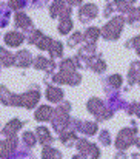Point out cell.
<instances>
[{
	"mask_svg": "<svg viewBox=\"0 0 140 159\" xmlns=\"http://www.w3.org/2000/svg\"><path fill=\"white\" fill-rule=\"evenodd\" d=\"M125 26V17L123 16H117L114 19H111L103 28H102V36L105 40H117L120 37V33L123 31Z\"/></svg>",
	"mask_w": 140,
	"mask_h": 159,
	"instance_id": "obj_1",
	"label": "cell"
},
{
	"mask_svg": "<svg viewBox=\"0 0 140 159\" xmlns=\"http://www.w3.org/2000/svg\"><path fill=\"white\" fill-rule=\"evenodd\" d=\"M136 141H137V127L131 125L128 128L120 130V133L116 139V147L119 152H123L128 147H131L133 144H136Z\"/></svg>",
	"mask_w": 140,
	"mask_h": 159,
	"instance_id": "obj_2",
	"label": "cell"
},
{
	"mask_svg": "<svg viewBox=\"0 0 140 159\" xmlns=\"http://www.w3.org/2000/svg\"><path fill=\"white\" fill-rule=\"evenodd\" d=\"M97 6L93 5V3H88V5H85V6H82L80 8V11H79V19H80V22H83V23H86V22H90V20H93L97 17Z\"/></svg>",
	"mask_w": 140,
	"mask_h": 159,
	"instance_id": "obj_3",
	"label": "cell"
},
{
	"mask_svg": "<svg viewBox=\"0 0 140 159\" xmlns=\"http://www.w3.org/2000/svg\"><path fill=\"white\" fill-rule=\"evenodd\" d=\"M39 99H40L39 90H29L28 93H25V94L20 96V105L26 107V108H33L39 102Z\"/></svg>",
	"mask_w": 140,
	"mask_h": 159,
	"instance_id": "obj_4",
	"label": "cell"
},
{
	"mask_svg": "<svg viewBox=\"0 0 140 159\" xmlns=\"http://www.w3.org/2000/svg\"><path fill=\"white\" fill-rule=\"evenodd\" d=\"M86 66H90V68H91L93 71H95V73H103V71L106 70V63H105V60H103L102 54H98V56H93L91 59H88Z\"/></svg>",
	"mask_w": 140,
	"mask_h": 159,
	"instance_id": "obj_5",
	"label": "cell"
},
{
	"mask_svg": "<svg viewBox=\"0 0 140 159\" xmlns=\"http://www.w3.org/2000/svg\"><path fill=\"white\" fill-rule=\"evenodd\" d=\"M33 56L31 53L28 51V50H23V51H19V53L14 56V63L17 65V66H23V68H26V66H29L33 62Z\"/></svg>",
	"mask_w": 140,
	"mask_h": 159,
	"instance_id": "obj_6",
	"label": "cell"
},
{
	"mask_svg": "<svg viewBox=\"0 0 140 159\" xmlns=\"http://www.w3.org/2000/svg\"><path fill=\"white\" fill-rule=\"evenodd\" d=\"M139 77H140V62L136 60L131 63L129 66V71H128V84L129 85H134L136 82H139Z\"/></svg>",
	"mask_w": 140,
	"mask_h": 159,
	"instance_id": "obj_7",
	"label": "cell"
},
{
	"mask_svg": "<svg viewBox=\"0 0 140 159\" xmlns=\"http://www.w3.org/2000/svg\"><path fill=\"white\" fill-rule=\"evenodd\" d=\"M34 66H36L37 70H46L48 73H51V71L55 68V63H54L52 60H48L46 57L39 56V57L36 59V62H34Z\"/></svg>",
	"mask_w": 140,
	"mask_h": 159,
	"instance_id": "obj_8",
	"label": "cell"
},
{
	"mask_svg": "<svg viewBox=\"0 0 140 159\" xmlns=\"http://www.w3.org/2000/svg\"><path fill=\"white\" fill-rule=\"evenodd\" d=\"M36 136H37V139L46 147L48 144H51L52 141H54V138L51 136V133H49V130L45 128V127H39L37 130H36Z\"/></svg>",
	"mask_w": 140,
	"mask_h": 159,
	"instance_id": "obj_9",
	"label": "cell"
},
{
	"mask_svg": "<svg viewBox=\"0 0 140 159\" xmlns=\"http://www.w3.org/2000/svg\"><path fill=\"white\" fill-rule=\"evenodd\" d=\"M25 40V36L23 34H20V33H8L6 36H5V42H6V45H11V47H19L22 42Z\"/></svg>",
	"mask_w": 140,
	"mask_h": 159,
	"instance_id": "obj_10",
	"label": "cell"
},
{
	"mask_svg": "<svg viewBox=\"0 0 140 159\" xmlns=\"http://www.w3.org/2000/svg\"><path fill=\"white\" fill-rule=\"evenodd\" d=\"M46 98L51 101V102H60L62 98H63V91L57 87H48L46 88Z\"/></svg>",
	"mask_w": 140,
	"mask_h": 159,
	"instance_id": "obj_11",
	"label": "cell"
},
{
	"mask_svg": "<svg viewBox=\"0 0 140 159\" xmlns=\"http://www.w3.org/2000/svg\"><path fill=\"white\" fill-rule=\"evenodd\" d=\"M54 113V110L51 108V107L48 105H43L40 107L37 111H36V114H34V117L37 119V120H40V122H43V120H48L49 117H51V114Z\"/></svg>",
	"mask_w": 140,
	"mask_h": 159,
	"instance_id": "obj_12",
	"label": "cell"
},
{
	"mask_svg": "<svg viewBox=\"0 0 140 159\" xmlns=\"http://www.w3.org/2000/svg\"><path fill=\"white\" fill-rule=\"evenodd\" d=\"M15 26L23 28V30H29L33 25H31V20H29V17H28L26 14L17 12V14H15Z\"/></svg>",
	"mask_w": 140,
	"mask_h": 159,
	"instance_id": "obj_13",
	"label": "cell"
},
{
	"mask_svg": "<svg viewBox=\"0 0 140 159\" xmlns=\"http://www.w3.org/2000/svg\"><path fill=\"white\" fill-rule=\"evenodd\" d=\"M100 34H102V31L98 30V28H95V26H90L86 31H85V40L88 42V43H95L97 42V39L100 37Z\"/></svg>",
	"mask_w": 140,
	"mask_h": 159,
	"instance_id": "obj_14",
	"label": "cell"
},
{
	"mask_svg": "<svg viewBox=\"0 0 140 159\" xmlns=\"http://www.w3.org/2000/svg\"><path fill=\"white\" fill-rule=\"evenodd\" d=\"M128 23L134 28H139L140 30V8H134L128 12Z\"/></svg>",
	"mask_w": 140,
	"mask_h": 159,
	"instance_id": "obj_15",
	"label": "cell"
},
{
	"mask_svg": "<svg viewBox=\"0 0 140 159\" xmlns=\"http://www.w3.org/2000/svg\"><path fill=\"white\" fill-rule=\"evenodd\" d=\"M111 5H112L114 11H119V12H129L133 9L131 8V3L128 0H114Z\"/></svg>",
	"mask_w": 140,
	"mask_h": 159,
	"instance_id": "obj_16",
	"label": "cell"
},
{
	"mask_svg": "<svg viewBox=\"0 0 140 159\" xmlns=\"http://www.w3.org/2000/svg\"><path fill=\"white\" fill-rule=\"evenodd\" d=\"M20 128H22V122H20L19 119H12V120H9V122L6 124L5 133H6L8 136H14V133L19 131Z\"/></svg>",
	"mask_w": 140,
	"mask_h": 159,
	"instance_id": "obj_17",
	"label": "cell"
},
{
	"mask_svg": "<svg viewBox=\"0 0 140 159\" xmlns=\"http://www.w3.org/2000/svg\"><path fill=\"white\" fill-rule=\"evenodd\" d=\"M42 158L43 159H62V153L52 147H45L43 152H42Z\"/></svg>",
	"mask_w": 140,
	"mask_h": 159,
	"instance_id": "obj_18",
	"label": "cell"
},
{
	"mask_svg": "<svg viewBox=\"0 0 140 159\" xmlns=\"http://www.w3.org/2000/svg\"><path fill=\"white\" fill-rule=\"evenodd\" d=\"M80 131L85 133L86 136H93L97 131V122H85L80 125Z\"/></svg>",
	"mask_w": 140,
	"mask_h": 159,
	"instance_id": "obj_19",
	"label": "cell"
},
{
	"mask_svg": "<svg viewBox=\"0 0 140 159\" xmlns=\"http://www.w3.org/2000/svg\"><path fill=\"white\" fill-rule=\"evenodd\" d=\"M63 0H54V3L51 5L49 11H51V17H57L63 12Z\"/></svg>",
	"mask_w": 140,
	"mask_h": 159,
	"instance_id": "obj_20",
	"label": "cell"
},
{
	"mask_svg": "<svg viewBox=\"0 0 140 159\" xmlns=\"http://www.w3.org/2000/svg\"><path fill=\"white\" fill-rule=\"evenodd\" d=\"M0 60H2V63L5 66H9V65L14 63V56L9 51H6L5 48H0Z\"/></svg>",
	"mask_w": 140,
	"mask_h": 159,
	"instance_id": "obj_21",
	"label": "cell"
},
{
	"mask_svg": "<svg viewBox=\"0 0 140 159\" xmlns=\"http://www.w3.org/2000/svg\"><path fill=\"white\" fill-rule=\"evenodd\" d=\"M22 141H23V144H25L26 147H33V145H36L37 136H36L34 133H31V131H25L23 136H22Z\"/></svg>",
	"mask_w": 140,
	"mask_h": 159,
	"instance_id": "obj_22",
	"label": "cell"
},
{
	"mask_svg": "<svg viewBox=\"0 0 140 159\" xmlns=\"http://www.w3.org/2000/svg\"><path fill=\"white\" fill-rule=\"evenodd\" d=\"M71 28H72V22H71V19H69V17H68V19H60L59 31H60L62 34H68Z\"/></svg>",
	"mask_w": 140,
	"mask_h": 159,
	"instance_id": "obj_23",
	"label": "cell"
},
{
	"mask_svg": "<svg viewBox=\"0 0 140 159\" xmlns=\"http://www.w3.org/2000/svg\"><path fill=\"white\" fill-rule=\"evenodd\" d=\"M48 51H49V54H51L52 57H59V56H62V53H63V45H62L60 42L54 40L52 45H51V48H49Z\"/></svg>",
	"mask_w": 140,
	"mask_h": 159,
	"instance_id": "obj_24",
	"label": "cell"
},
{
	"mask_svg": "<svg viewBox=\"0 0 140 159\" xmlns=\"http://www.w3.org/2000/svg\"><path fill=\"white\" fill-rule=\"evenodd\" d=\"M106 82L112 87V88H120L122 87V82H123V79H122V76L120 74H112V76H109L108 79H106Z\"/></svg>",
	"mask_w": 140,
	"mask_h": 159,
	"instance_id": "obj_25",
	"label": "cell"
},
{
	"mask_svg": "<svg viewBox=\"0 0 140 159\" xmlns=\"http://www.w3.org/2000/svg\"><path fill=\"white\" fill-rule=\"evenodd\" d=\"M125 47H126V48H134L136 53L140 56V36H136V37H133L131 40H128V42L125 43Z\"/></svg>",
	"mask_w": 140,
	"mask_h": 159,
	"instance_id": "obj_26",
	"label": "cell"
},
{
	"mask_svg": "<svg viewBox=\"0 0 140 159\" xmlns=\"http://www.w3.org/2000/svg\"><path fill=\"white\" fill-rule=\"evenodd\" d=\"M98 141H100L102 145L109 147V145H111V136H109V133H108L106 130H102L100 134H98Z\"/></svg>",
	"mask_w": 140,
	"mask_h": 159,
	"instance_id": "obj_27",
	"label": "cell"
},
{
	"mask_svg": "<svg viewBox=\"0 0 140 159\" xmlns=\"http://www.w3.org/2000/svg\"><path fill=\"white\" fill-rule=\"evenodd\" d=\"M52 39H49V37H46V36H43L40 40H39V43H37V47L40 48V50H49L51 48V45H52Z\"/></svg>",
	"mask_w": 140,
	"mask_h": 159,
	"instance_id": "obj_28",
	"label": "cell"
},
{
	"mask_svg": "<svg viewBox=\"0 0 140 159\" xmlns=\"http://www.w3.org/2000/svg\"><path fill=\"white\" fill-rule=\"evenodd\" d=\"M83 39H85V37L82 36V33H74V34L68 39V45H69V47H74V45H77V43H79L80 40H83Z\"/></svg>",
	"mask_w": 140,
	"mask_h": 159,
	"instance_id": "obj_29",
	"label": "cell"
},
{
	"mask_svg": "<svg viewBox=\"0 0 140 159\" xmlns=\"http://www.w3.org/2000/svg\"><path fill=\"white\" fill-rule=\"evenodd\" d=\"M128 110V114H134V116H137L140 117V102H134V104H131V105L126 107Z\"/></svg>",
	"mask_w": 140,
	"mask_h": 159,
	"instance_id": "obj_30",
	"label": "cell"
},
{
	"mask_svg": "<svg viewBox=\"0 0 140 159\" xmlns=\"http://www.w3.org/2000/svg\"><path fill=\"white\" fill-rule=\"evenodd\" d=\"M23 5H25V0H11L9 2V8H12V9H19Z\"/></svg>",
	"mask_w": 140,
	"mask_h": 159,
	"instance_id": "obj_31",
	"label": "cell"
},
{
	"mask_svg": "<svg viewBox=\"0 0 140 159\" xmlns=\"http://www.w3.org/2000/svg\"><path fill=\"white\" fill-rule=\"evenodd\" d=\"M114 159H128V156H126L125 152H117L116 156H114Z\"/></svg>",
	"mask_w": 140,
	"mask_h": 159,
	"instance_id": "obj_32",
	"label": "cell"
},
{
	"mask_svg": "<svg viewBox=\"0 0 140 159\" xmlns=\"http://www.w3.org/2000/svg\"><path fill=\"white\" fill-rule=\"evenodd\" d=\"M68 3L69 5H79V3H82V0H68Z\"/></svg>",
	"mask_w": 140,
	"mask_h": 159,
	"instance_id": "obj_33",
	"label": "cell"
},
{
	"mask_svg": "<svg viewBox=\"0 0 140 159\" xmlns=\"http://www.w3.org/2000/svg\"><path fill=\"white\" fill-rule=\"evenodd\" d=\"M72 159H86V158H85L83 155H76V156H74Z\"/></svg>",
	"mask_w": 140,
	"mask_h": 159,
	"instance_id": "obj_34",
	"label": "cell"
},
{
	"mask_svg": "<svg viewBox=\"0 0 140 159\" xmlns=\"http://www.w3.org/2000/svg\"><path fill=\"white\" fill-rule=\"evenodd\" d=\"M136 145L140 148V138H137V141H136Z\"/></svg>",
	"mask_w": 140,
	"mask_h": 159,
	"instance_id": "obj_35",
	"label": "cell"
},
{
	"mask_svg": "<svg viewBox=\"0 0 140 159\" xmlns=\"http://www.w3.org/2000/svg\"><path fill=\"white\" fill-rule=\"evenodd\" d=\"M128 2H129V3H134V2H136V0H128Z\"/></svg>",
	"mask_w": 140,
	"mask_h": 159,
	"instance_id": "obj_36",
	"label": "cell"
},
{
	"mask_svg": "<svg viewBox=\"0 0 140 159\" xmlns=\"http://www.w3.org/2000/svg\"><path fill=\"white\" fill-rule=\"evenodd\" d=\"M139 85H140V77H139Z\"/></svg>",
	"mask_w": 140,
	"mask_h": 159,
	"instance_id": "obj_37",
	"label": "cell"
}]
</instances>
